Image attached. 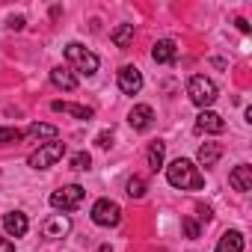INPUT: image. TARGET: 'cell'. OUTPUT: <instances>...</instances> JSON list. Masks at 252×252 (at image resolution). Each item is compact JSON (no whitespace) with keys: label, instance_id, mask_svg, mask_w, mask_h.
I'll return each mask as SVG.
<instances>
[{"label":"cell","instance_id":"obj_1","mask_svg":"<svg viewBox=\"0 0 252 252\" xmlns=\"http://www.w3.org/2000/svg\"><path fill=\"white\" fill-rule=\"evenodd\" d=\"M166 181L175 190H202L205 187V175L199 172V166L187 158H178L166 166Z\"/></svg>","mask_w":252,"mask_h":252},{"label":"cell","instance_id":"obj_2","mask_svg":"<svg viewBox=\"0 0 252 252\" xmlns=\"http://www.w3.org/2000/svg\"><path fill=\"white\" fill-rule=\"evenodd\" d=\"M187 95H190V101L196 104V107H211L214 101H217V83L211 80V77H205V74H193L190 77V83H187Z\"/></svg>","mask_w":252,"mask_h":252},{"label":"cell","instance_id":"obj_3","mask_svg":"<svg viewBox=\"0 0 252 252\" xmlns=\"http://www.w3.org/2000/svg\"><path fill=\"white\" fill-rule=\"evenodd\" d=\"M65 60L74 65V71H80V74H86V77H89V74H95V71H98V65H101V63H98V57H95L89 48H83L80 42H68V45H65Z\"/></svg>","mask_w":252,"mask_h":252},{"label":"cell","instance_id":"obj_4","mask_svg":"<svg viewBox=\"0 0 252 252\" xmlns=\"http://www.w3.org/2000/svg\"><path fill=\"white\" fill-rule=\"evenodd\" d=\"M83 196H86V190H83L80 184L60 187V190H54V193H51V208H57V211H63V214L77 211V208H80V202H83Z\"/></svg>","mask_w":252,"mask_h":252},{"label":"cell","instance_id":"obj_5","mask_svg":"<svg viewBox=\"0 0 252 252\" xmlns=\"http://www.w3.org/2000/svg\"><path fill=\"white\" fill-rule=\"evenodd\" d=\"M63 155H65V143L51 140V143L39 146V149L27 158V163H30L33 169H48V166H54L57 160H63Z\"/></svg>","mask_w":252,"mask_h":252},{"label":"cell","instance_id":"obj_6","mask_svg":"<svg viewBox=\"0 0 252 252\" xmlns=\"http://www.w3.org/2000/svg\"><path fill=\"white\" fill-rule=\"evenodd\" d=\"M92 222L101 225V228L119 225V222H122V208H119V202H113V199H98V202L92 205Z\"/></svg>","mask_w":252,"mask_h":252},{"label":"cell","instance_id":"obj_7","mask_svg":"<svg viewBox=\"0 0 252 252\" xmlns=\"http://www.w3.org/2000/svg\"><path fill=\"white\" fill-rule=\"evenodd\" d=\"M119 89L125 95H137L143 89V71L137 65H122L119 68Z\"/></svg>","mask_w":252,"mask_h":252},{"label":"cell","instance_id":"obj_8","mask_svg":"<svg viewBox=\"0 0 252 252\" xmlns=\"http://www.w3.org/2000/svg\"><path fill=\"white\" fill-rule=\"evenodd\" d=\"M196 131H202V134H222V131H225V122H222L220 113L202 110V113L196 116Z\"/></svg>","mask_w":252,"mask_h":252},{"label":"cell","instance_id":"obj_9","mask_svg":"<svg viewBox=\"0 0 252 252\" xmlns=\"http://www.w3.org/2000/svg\"><path fill=\"white\" fill-rule=\"evenodd\" d=\"M27 228H30L27 214H21V211H9V214H3V231H6V234H12V237H24Z\"/></svg>","mask_w":252,"mask_h":252},{"label":"cell","instance_id":"obj_10","mask_svg":"<svg viewBox=\"0 0 252 252\" xmlns=\"http://www.w3.org/2000/svg\"><path fill=\"white\" fill-rule=\"evenodd\" d=\"M128 122H131L134 131H149L152 122H155V110H152L149 104H137V107L128 113Z\"/></svg>","mask_w":252,"mask_h":252},{"label":"cell","instance_id":"obj_11","mask_svg":"<svg viewBox=\"0 0 252 252\" xmlns=\"http://www.w3.org/2000/svg\"><path fill=\"white\" fill-rule=\"evenodd\" d=\"M228 184H231L237 193L252 190V166H246V163L234 166V169H231V175H228Z\"/></svg>","mask_w":252,"mask_h":252},{"label":"cell","instance_id":"obj_12","mask_svg":"<svg viewBox=\"0 0 252 252\" xmlns=\"http://www.w3.org/2000/svg\"><path fill=\"white\" fill-rule=\"evenodd\" d=\"M68 231H71V220L63 217V214H60V217H51V220L42 225V234L51 237V240H57V237H63V234H68Z\"/></svg>","mask_w":252,"mask_h":252},{"label":"cell","instance_id":"obj_13","mask_svg":"<svg viewBox=\"0 0 252 252\" xmlns=\"http://www.w3.org/2000/svg\"><path fill=\"white\" fill-rule=\"evenodd\" d=\"M175 57H178V45H175L172 39H160V42L152 48V60H155V63H175Z\"/></svg>","mask_w":252,"mask_h":252},{"label":"cell","instance_id":"obj_14","mask_svg":"<svg viewBox=\"0 0 252 252\" xmlns=\"http://www.w3.org/2000/svg\"><path fill=\"white\" fill-rule=\"evenodd\" d=\"M51 83H54L57 89H65V92H74V89H77V77H74L71 68H65V65H57V68L51 71Z\"/></svg>","mask_w":252,"mask_h":252},{"label":"cell","instance_id":"obj_15","mask_svg":"<svg viewBox=\"0 0 252 252\" xmlns=\"http://www.w3.org/2000/svg\"><path fill=\"white\" fill-rule=\"evenodd\" d=\"M51 110H54V113H68V116L83 119V122H89V119H92V107L71 104V101H54V104H51Z\"/></svg>","mask_w":252,"mask_h":252},{"label":"cell","instance_id":"obj_16","mask_svg":"<svg viewBox=\"0 0 252 252\" xmlns=\"http://www.w3.org/2000/svg\"><path fill=\"white\" fill-rule=\"evenodd\" d=\"M163 158H166V143H160V140H155V143L149 146V152H146V160H149V166H152V172H158V169H163Z\"/></svg>","mask_w":252,"mask_h":252},{"label":"cell","instance_id":"obj_17","mask_svg":"<svg viewBox=\"0 0 252 252\" xmlns=\"http://www.w3.org/2000/svg\"><path fill=\"white\" fill-rule=\"evenodd\" d=\"M217 252H243V234L240 231H225L217 243Z\"/></svg>","mask_w":252,"mask_h":252},{"label":"cell","instance_id":"obj_18","mask_svg":"<svg viewBox=\"0 0 252 252\" xmlns=\"http://www.w3.org/2000/svg\"><path fill=\"white\" fill-rule=\"evenodd\" d=\"M222 158V146L220 143H205L199 149V163L202 166H217V160Z\"/></svg>","mask_w":252,"mask_h":252},{"label":"cell","instance_id":"obj_19","mask_svg":"<svg viewBox=\"0 0 252 252\" xmlns=\"http://www.w3.org/2000/svg\"><path fill=\"white\" fill-rule=\"evenodd\" d=\"M57 128L54 125H39V122H33L30 128L24 131V137H30V140H57Z\"/></svg>","mask_w":252,"mask_h":252},{"label":"cell","instance_id":"obj_20","mask_svg":"<svg viewBox=\"0 0 252 252\" xmlns=\"http://www.w3.org/2000/svg\"><path fill=\"white\" fill-rule=\"evenodd\" d=\"M110 39H113L116 48H128V45L134 42V24H119V27L110 33Z\"/></svg>","mask_w":252,"mask_h":252},{"label":"cell","instance_id":"obj_21","mask_svg":"<svg viewBox=\"0 0 252 252\" xmlns=\"http://www.w3.org/2000/svg\"><path fill=\"white\" fill-rule=\"evenodd\" d=\"M146 190H149V187H146V181H143L140 175L128 178V184H125V193H128L131 199H143V196H146Z\"/></svg>","mask_w":252,"mask_h":252},{"label":"cell","instance_id":"obj_22","mask_svg":"<svg viewBox=\"0 0 252 252\" xmlns=\"http://www.w3.org/2000/svg\"><path fill=\"white\" fill-rule=\"evenodd\" d=\"M68 166H71L74 172H86V169L92 166V158H89V152H77V155H71Z\"/></svg>","mask_w":252,"mask_h":252},{"label":"cell","instance_id":"obj_23","mask_svg":"<svg viewBox=\"0 0 252 252\" xmlns=\"http://www.w3.org/2000/svg\"><path fill=\"white\" fill-rule=\"evenodd\" d=\"M24 137V131L18 128H0V146H9V143H18Z\"/></svg>","mask_w":252,"mask_h":252},{"label":"cell","instance_id":"obj_24","mask_svg":"<svg viewBox=\"0 0 252 252\" xmlns=\"http://www.w3.org/2000/svg\"><path fill=\"white\" fill-rule=\"evenodd\" d=\"M181 228H184V234H187L190 240H196V237H199V231H202V228H199V222H196L193 217H184V220H181Z\"/></svg>","mask_w":252,"mask_h":252},{"label":"cell","instance_id":"obj_25","mask_svg":"<svg viewBox=\"0 0 252 252\" xmlns=\"http://www.w3.org/2000/svg\"><path fill=\"white\" fill-rule=\"evenodd\" d=\"M24 24H27V21H24V15H12V18L6 21V27H9V30H24Z\"/></svg>","mask_w":252,"mask_h":252},{"label":"cell","instance_id":"obj_26","mask_svg":"<svg viewBox=\"0 0 252 252\" xmlns=\"http://www.w3.org/2000/svg\"><path fill=\"white\" fill-rule=\"evenodd\" d=\"M98 146H101V149H110V146H113V134H110V131L98 134Z\"/></svg>","mask_w":252,"mask_h":252},{"label":"cell","instance_id":"obj_27","mask_svg":"<svg viewBox=\"0 0 252 252\" xmlns=\"http://www.w3.org/2000/svg\"><path fill=\"white\" fill-rule=\"evenodd\" d=\"M211 217H214V214H211V208L199 205V220H202V222H211Z\"/></svg>","mask_w":252,"mask_h":252},{"label":"cell","instance_id":"obj_28","mask_svg":"<svg viewBox=\"0 0 252 252\" xmlns=\"http://www.w3.org/2000/svg\"><path fill=\"white\" fill-rule=\"evenodd\" d=\"M0 252H15V246H12V243L3 237V234H0Z\"/></svg>","mask_w":252,"mask_h":252},{"label":"cell","instance_id":"obj_29","mask_svg":"<svg viewBox=\"0 0 252 252\" xmlns=\"http://www.w3.org/2000/svg\"><path fill=\"white\" fill-rule=\"evenodd\" d=\"M234 24H237V30H240V33H249V24H246V21H243V18H237V21H234Z\"/></svg>","mask_w":252,"mask_h":252},{"label":"cell","instance_id":"obj_30","mask_svg":"<svg viewBox=\"0 0 252 252\" xmlns=\"http://www.w3.org/2000/svg\"><path fill=\"white\" fill-rule=\"evenodd\" d=\"M98 252H113V249H110V246H101V249H98Z\"/></svg>","mask_w":252,"mask_h":252}]
</instances>
